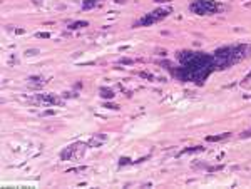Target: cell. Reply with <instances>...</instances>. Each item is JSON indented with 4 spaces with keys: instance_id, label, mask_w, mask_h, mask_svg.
Segmentation results:
<instances>
[{
    "instance_id": "cell-1",
    "label": "cell",
    "mask_w": 251,
    "mask_h": 189,
    "mask_svg": "<svg viewBox=\"0 0 251 189\" xmlns=\"http://www.w3.org/2000/svg\"><path fill=\"white\" fill-rule=\"evenodd\" d=\"M251 50V47L248 45H233V47H223V49H218L214 52V65L221 69H226L229 65H233L234 62L245 59L246 54L245 52Z\"/></svg>"
},
{
    "instance_id": "cell-2",
    "label": "cell",
    "mask_w": 251,
    "mask_h": 189,
    "mask_svg": "<svg viewBox=\"0 0 251 189\" xmlns=\"http://www.w3.org/2000/svg\"><path fill=\"white\" fill-rule=\"evenodd\" d=\"M191 12H194L197 15H208V14H214L219 9L216 2H211V0H196V2L191 3Z\"/></svg>"
},
{
    "instance_id": "cell-3",
    "label": "cell",
    "mask_w": 251,
    "mask_h": 189,
    "mask_svg": "<svg viewBox=\"0 0 251 189\" xmlns=\"http://www.w3.org/2000/svg\"><path fill=\"white\" fill-rule=\"evenodd\" d=\"M167 14H169V10H156V12H151L147 17H142L137 24H136V25H149V24H154V22H158V20L164 19Z\"/></svg>"
},
{
    "instance_id": "cell-4",
    "label": "cell",
    "mask_w": 251,
    "mask_h": 189,
    "mask_svg": "<svg viewBox=\"0 0 251 189\" xmlns=\"http://www.w3.org/2000/svg\"><path fill=\"white\" fill-rule=\"evenodd\" d=\"M84 144H72V146H69L65 151H62L60 152V159H64V161H67V159H72V157H76V156H82V152H84Z\"/></svg>"
},
{
    "instance_id": "cell-5",
    "label": "cell",
    "mask_w": 251,
    "mask_h": 189,
    "mask_svg": "<svg viewBox=\"0 0 251 189\" xmlns=\"http://www.w3.org/2000/svg\"><path fill=\"white\" fill-rule=\"evenodd\" d=\"M89 22H85V20H77V22H72L69 28H72V30H76V28H82V27H87Z\"/></svg>"
},
{
    "instance_id": "cell-6",
    "label": "cell",
    "mask_w": 251,
    "mask_h": 189,
    "mask_svg": "<svg viewBox=\"0 0 251 189\" xmlns=\"http://www.w3.org/2000/svg\"><path fill=\"white\" fill-rule=\"evenodd\" d=\"M101 96L104 97V99H112L114 97V92L110 89H101Z\"/></svg>"
},
{
    "instance_id": "cell-7",
    "label": "cell",
    "mask_w": 251,
    "mask_h": 189,
    "mask_svg": "<svg viewBox=\"0 0 251 189\" xmlns=\"http://www.w3.org/2000/svg\"><path fill=\"white\" fill-rule=\"evenodd\" d=\"M226 137H229V134H221V135H209V137H208V141H209V142H214V141H221V139H226Z\"/></svg>"
},
{
    "instance_id": "cell-8",
    "label": "cell",
    "mask_w": 251,
    "mask_h": 189,
    "mask_svg": "<svg viewBox=\"0 0 251 189\" xmlns=\"http://www.w3.org/2000/svg\"><path fill=\"white\" fill-rule=\"evenodd\" d=\"M96 5V0H84V9L87 10V9H90V7H94Z\"/></svg>"
},
{
    "instance_id": "cell-9",
    "label": "cell",
    "mask_w": 251,
    "mask_h": 189,
    "mask_svg": "<svg viewBox=\"0 0 251 189\" xmlns=\"http://www.w3.org/2000/svg\"><path fill=\"white\" fill-rule=\"evenodd\" d=\"M37 37H40V39H49L50 34H37Z\"/></svg>"
},
{
    "instance_id": "cell-10",
    "label": "cell",
    "mask_w": 251,
    "mask_h": 189,
    "mask_svg": "<svg viewBox=\"0 0 251 189\" xmlns=\"http://www.w3.org/2000/svg\"><path fill=\"white\" fill-rule=\"evenodd\" d=\"M249 135H251V131H246V132L241 134V137H249Z\"/></svg>"
},
{
    "instance_id": "cell-11",
    "label": "cell",
    "mask_w": 251,
    "mask_h": 189,
    "mask_svg": "<svg viewBox=\"0 0 251 189\" xmlns=\"http://www.w3.org/2000/svg\"><path fill=\"white\" fill-rule=\"evenodd\" d=\"M116 2H119V3H124V2H126V0H116Z\"/></svg>"
},
{
    "instance_id": "cell-12",
    "label": "cell",
    "mask_w": 251,
    "mask_h": 189,
    "mask_svg": "<svg viewBox=\"0 0 251 189\" xmlns=\"http://www.w3.org/2000/svg\"><path fill=\"white\" fill-rule=\"evenodd\" d=\"M158 2H169V0H158Z\"/></svg>"
}]
</instances>
